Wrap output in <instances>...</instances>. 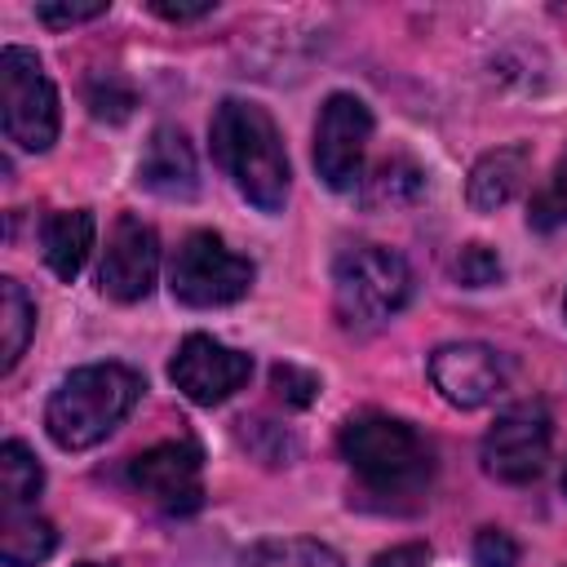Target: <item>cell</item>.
Listing matches in <instances>:
<instances>
[{
	"label": "cell",
	"instance_id": "6da1fadb",
	"mask_svg": "<svg viewBox=\"0 0 567 567\" xmlns=\"http://www.w3.org/2000/svg\"><path fill=\"white\" fill-rule=\"evenodd\" d=\"M208 146H213L217 168L235 182V190L252 208L284 213L292 168H288L284 137H279L266 106L244 102V97H226L208 120Z\"/></svg>",
	"mask_w": 567,
	"mask_h": 567
},
{
	"label": "cell",
	"instance_id": "7a4b0ae2",
	"mask_svg": "<svg viewBox=\"0 0 567 567\" xmlns=\"http://www.w3.org/2000/svg\"><path fill=\"white\" fill-rule=\"evenodd\" d=\"M341 461L359 474L368 496L390 501H408L421 496L434 478V447L430 439L385 412H359L341 425Z\"/></svg>",
	"mask_w": 567,
	"mask_h": 567
},
{
	"label": "cell",
	"instance_id": "3957f363",
	"mask_svg": "<svg viewBox=\"0 0 567 567\" xmlns=\"http://www.w3.org/2000/svg\"><path fill=\"white\" fill-rule=\"evenodd\" d=\"M142 377L124 363H89L62 377V385L49 394L44 430L62 452H84L102 443L142 399Z\"/></svg>",
	"mask_w": 567,
	"mask_h": 567
},
{
	"label": "cell",
	"instance_id": "277c9868",
	"mask_svg": "<svg viewBox=\"0 0 567 567\" xmlns=\"http://www.w3.org/2000/svg\"><path fill=\"white\" fill-rule=\"evenodd\" d=\"M412 301V266L381 244H346L332 261V306L346 328H381Z\"/></svg>",
	"mask_w": 567,
	"mask_h": 567
},
{
	"label": "cell",
	"instance_id": "5b68a950",
	"mask_svg": "<svg viewBox=\"0 0 567 567\" xmlns=\"http://www.w3.org/2000/svg\"><path fill=\"white\" fill-rule=\"evenodd\" d=\"M0 124L13 146L35 155L58 142V124H62L53 80L44 75L40 58L18 44L0 53Z\"/></svg>",
	"mask_w": 567,
	"mask_h": 567
},
{
	"label": "cell",
	"instance_id": "8992f818",
	"mask_svg": "<svg viewBox=\"0 0 567 567\" xmlns=\"http://www.w3.org/2000/svg\"><path fill=\"white\" fill-rule=\"evenodd\" d=\"M252 261L239 257L235 248H226L221 235L213 230H195L182 239V248L173 252L168 266V288L182 306L190 310H213V306H230L252 288Z\"/></svg>",
	"mask_w": 567,
	"mask_h": 567
},
{
	"label": "cell",
	"instance_id": "52a82bcc",
	"mask_svg": "<svg viewBox=\"0 0 567 567\" xmlns=\"http://www.w3.org/2000/svg\"><path fill=\"white\" fill-rule=\"evenodd\" d=\"M554 443V421L540 399H523L496 416V425L483 434L478 461L496 483H532Z\"/></svg>",
	"mask_w": 567,
	"mask_h": 567
},
{
	"label": "cell",
	"instance_id": "ba28073f",
	"mask_svg": "<svg viewBox=\"0 0 567 567\" xmlns=\"http://www.w3.org/2000/svg\"><path fill=\"white\" fill-rule=\"evenodd\" d=\"M372 137V111L354 93H332L315 124V168L328 190L363 186V151Z\"/></svg>",
	"mask_w": 567,
	"mask_h": 567
},
{
	"label": "cell",
	"instance_id": "9c48e42d",
	"mask_svg": "<svg viewBox=\"0 0 567 567\" xmlns=\"http://www.w3.org/2000/svg\"><path fill=\"white\" fill-rule=\"evenodd\" d=\"M199 447L190 439H168L128 461V483L151 496L164 514H195L204 505V483H199Z\"/></svg>",
	"mask_w": 567,
	"mask_h": 567
},
{
	"label": "cell",
	"instance_id": "30bf717a",
	"mask_svg": "<svg viewBox=\"0 0 567 567\" xmlns=\"http://www.w3.org/2000/svg\"><path fill=\"white\" fill-rule=\"evenodd\" d=\"M168 377L190 403L213 408V403H226L235 390H244V381L252 377V354L230 350V346H221L204 332H190L177 346V354L168 363Z\"/></svg>",
	"mask_w": 567,
	"mask_h": 567
},
{
	"label": "cell",
	"instance_id": "8fae6325",
	"mask_svg": "<svg viewBox=\"0 0 567 567\" xmlns=\"http://www.w3.org/2000/svg\"><path fill=\"white\" fill-rule=\"evenodd\" d=\"M155 270H159V239H155V230L142 217H133V213L115 217V226L106 235L102 266H97V288L111 301H142L155 288Z\"/></svg>",
	"mask_w": 567,
	"mask_h": 567
},
{
	"label": "cell",
	"instance_id": "7c38bea8",
	"mask_svg": "<svg viewBox=\"0 0 567 567\" xmlns=\"http://www.w3.org/2000/svg\"><path fill=\"white\" fill-rule=\"evenodd\" d=\"M430 381L452 408H483L505 390V359L483 341H447L430 354Z\"/></svg>",
	"mask_w": 567,
	"mask_h": 567
},
{
	"label": "cell",
	"instance_id": "4fadbf2b",
	"mask_svg": "<svg viewBox=\"0 0 567 567\" xmlns=\"http://www.w3.org/2000/svg\"><path fill=\"white\" fill-rule=\"evenodd\" d=\"M137 182L159 195V199H195L199 195V168H195V151L186 142L182 128L159 124L146 137V151L137 159Z\"/></svg>",
	"mask_w": 567,
	"mask_h": 567
},
{
	"label": "cell",
	"instance_id": "5bb4252c",
	"mask_svg": "<svg viewBox=\"0 0 567 567\" xmlns=\"http://www.w3.org/2000/svg\"><path fill=\"white\" fill-rule=\"evenodd\" d=\"M40 252L58 279H75L93 252V213L89 208H62L49 213L40 226Z\"/></svg>",
	"mask_w": 567,
	"mask_h": 567
},
{
	"label": "cell",
	"instance_id": "9a60e30c",
	"mask_svg": "<svg viewBox=\"0 0 567 567\" xmlns=\"http://www.w3.org/2000/svg\"><path fill=\"white\" fill-rule=\"evenodd\" d=\"M527 159H532L527 146H496V151H487V155L470 168V186H465L470 208L496 213L501 204H509V199L518 195L523 177H527Z\"/></svg>",
	"mask_w": 567,
	"mask_h": 567
},
{
	"label": "cell",
	"instance_id": "2e32d148",
	"mask_svg": "<svg viewBox=\"0 0 567 567\" xmlns=\"http://www.w3.org/2000/svg\"><path fill=\"white\" fill-rule=\"evenodd\" d=\"M58 545V532L49 518L31 509H4V523H0V558L4 567H35L53 554Z\"/></svg>",
	"mask_w": 567,
	"mask_h": 567
},
{
	"label": "cell",
	"instance_id": "e0dca14e",
	"mask_svg": "<svg viewBox=\"0 0 567 567\" xmlns=\"http://www.w3.org/2000/svg\"><path fill=\"white\" fill-rule=\"evenodd\" d=\"M421 190H425V173H421L408 155L381 159V164L363 177V186H359V195H363L368 208H408V204L421 199Z\"/></svg>",
	"mask_w": 567,
	"mask_h": 567
},
{
	"label": "cell",
	"instance_id": "ac0fdd59",
	"mask_svg": "<svg viewBox=\"0 0 567 567\" xmlns=\"http://www.w3.org/2000/svg\"><path fill=\"white\" fill-rule=\"evenodd\" d=\"M35 332V306L18 279H0V372H13Z\"/></svg>",
	"mask_w": 567,
	"mask_h": 567
},
{
	"label": "cell",
	"instance_id": "d6986e66",
	"mask_svg": "<svg viewBox=\"0 0 567 567\" xmlns=\"http://www.w3.org/2000/svg\"><path fill=\"white\" fill-rule=\"evenodd\" d=\"M40 487H44L40 461L27 452V443L9 439L0 447V496H4V509H31Z\"/></svg>",
	"mask_w": 567,
	"mask_h": 567
},
{
	"label": "cell",
	"instance_id": "ffe728a7",
	"mask_svg": "<svg viewBox=\"0 0 567 567\" xmlns=\"http://www.w3.org/2000/svg\"><path fill=\"white\" fill-rule=\"evenodd\" d=\"M244 567H341V558L310 536H284V540H261L248 549Z\"/></svg>",
	"mask_w": 567,
	"mask_h": 567
},
{
	"label": "cell",
	"instance_id": "44dd1931",
	"mask_svg": "<svg viewBox=\"0 0 567 567\" xmlns=\"http://www.w3.org/2000/svg\"><path fill=\"white\" fill-rule=\"evenodd\" d=\"M84 97H89V111H93L97 120H111V124L128 120V111H133V89H128L115 71L93 75L89 89H84Z\"/></svg>",
	"mask_w": 567,
	"mask_h": 567
},
{
	"label": "cell",
	"instance_id": "7402d4cb",
	"mask_svg": "<svg viewBox=\"0 0 567 567\" xmlns=\"http://www.w3.org/2000/svg\"><path fill=\"white\" fill-rule=\"evenodd\" d=\"M447 270L465 288H487V284L501 279V257L487 244H465V248H456V257L447 261Z\"/></svg>",
	"mask_w": 567,
	"mask_h": 567
},
{
	"label": "cell",
	"instance_id": "603a6c76",
	"mask_svg": "<svg viewBox=\"0 0 567 567\" xmlns=\"http://www.w3.org/2000/svg\"><path fill=\"white\" fill-rule=\"evenodd\" d=\"M527 221L536 226V230H554V226H563L567 221V159L558 164V173H554V182L532 199V213H527Z\"/></svg>",
	"mask_w": 567,
	"mask_h": 567
},
{
	"label": "cell",
	"instance_id": "cb8c5ba5",
	"mask_svg": "<svg viewBox=\"0 0 567 567\" xmlns=\"http://www.w3.org/2000/svg\"><path fill=\"white\" fill-rule=\"evenodd\" d=\"M270 385H275L279 399L292 403V408H310V403L319 399V377L306 372V368H297V363H275V368H270Z\"/></svg>",
	"mask_w": 567,
	"mask_h": 567
},
{
	"label": "cell",
	"instance_id": "d4e9b609",
	"mask_svg": "<svg viewBox=\"0 0 567 567\" xmlns=\"http://www.w3.org/2000/svg\"><path fill=\"white\" fill-rule=\"evenodd\" d=\"M474 567H518V540L501 527H483L474 536Z\"/></svg>",
	"mask_w": 567,
	"mask_h": 567
},
{
	"label": "cell",
	"instance_id": "484cf974",
	"mask_svg": "<svg viewBox=\"0 0 567 567\" xmlns=\"http://www.w3.org/2000/svg\"><path fill=\"white\" fill-rule=\"evenodd\" d=\"M106 13V0H89V4H35V18L44 27H75V22H89V18H102Z\"/></svg>",
	"mask_w": 567,
	"mask_h": 567
},
{
	"label": "cell",
	"instance_id": "4316f807",
	"mask_svg": "<svg viewBox=\"0 0 567 567\" xmlns=\"http://www.w3.org/2000/svg\"><path fill=\"white\" fill-rule=\"evenodd\" d=\"M425 563H430V545H421V540L381 549V554L372 558V567H425Z\"/></svg>",
	"mask_w": 567,
	"mask_h": 567
},
{
	"label": "cell",
	"instance_id": "83f0119b",
	"mask_svg": "<svg viewBox=\"0 0 567 567\" xmlns=\"http://www.w3.org/2000/svg\"><path fill=\"white\" fill-rule=\"evenodd\" d=\"M151 13L168 18V22H195V18H208L213 13V0L208 4H168V0H151Z\"/></svg>",
	"mask_w": 567,
	"mask_h": 567
},
{
	"label": "cell",
	"instance_id": "f1b7e54d",
	"mask_svg": "<svg viewBox=\"0 0 567 567\" xmlns=\"http://www.w3.org/2000/svg\"><path fill=\"white\" fill-rule=\"evenodd\" d=\"M563 496H567V461H563Z\"/></svg>",
	"mask_w": 567,
	"mask_h": 567
},
{
	"label": "cell",
	"instance_id": "f546056e",
	"mask_svg": "<svg viewBox=\"0 0 567 567\" xmlns=\"http://www.w3.org/2000/svg\"><path fill=\"white\" fill-rule=\"evenodd\" d=\"M75 567H106V563H75Z\"/></svg>",
	"mask_w": 567,
	"mask_h": 567
},
{
	"label": "cell",
	"instance_id": "4dcf8cb0",
	"mask_svg": "<svg viewBox=\"0 0 567 567\" xmlns=\"http://www.w3.org/2000/svg\"><path fill=\"white\" fill-rule=\"evenodd\" d=\"M563 319H567V292H563Z\"/></svg>",
	"mask_w": 567,
	"mask_h": 567
}]
</instances>
